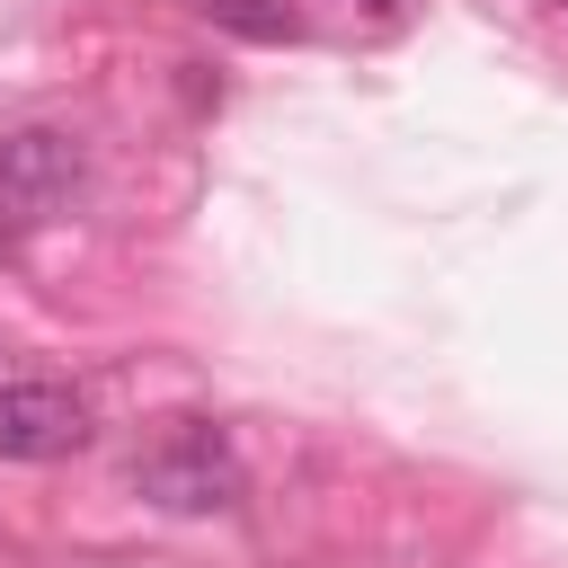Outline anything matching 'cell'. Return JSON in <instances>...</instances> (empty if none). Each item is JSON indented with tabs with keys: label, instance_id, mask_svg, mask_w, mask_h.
Returning a JSON list of instances; mask_svg holds the SVG:
<instances>
[{
	"label": "cell",
	"instance_id": "6da1fadb",
	"mask_svg": "<svg viewBox=\"0 0 568 568\" xmlns=\"http://www.w3.org/2000/svg\"><path fill=\"white\" fill-rule=\"evenodd\" d=\"M133 497L142 506H160V515H222V506H240V488H248V470H240V453H231V435L222 426H204V417H178V426H160L142 453H133Z\"/></svg>",
	"mask_w": 568,
	"mask_h": 568
},
{
	"label": "cell",
	"instance_id": "7a4b0ae2",
	"mask_svg": "<svg viewBox=\"0 0 568 568\" xmlns=\"http://www.w3.org/2000/svg\"><path fill=\"white\" fill-rule=\"evenodd\" d=\"M80 204H89V142L71 124H9L0 133V213L62 222Z\"/></svg>",
	"mask_w": 568,
	"mask_h": 568
},
{
	"label": "cell",
	"instance_id": "3957f363",
	"mask_svg": "<svg viewBox=\"0 0 568 568\" xmlns=\"http://www.w3.org/2000/svg\"><path fill=\"white\" fill-rule=\"evenodd\" d=\"M98 435L89 399L53 373H9L0 382V462H71Z\"/></svg>",
	"mask_w": 568,
	"mask_h": 568
},
{
	"label": "cell",
	"instance_id": "277c9868",
	"mask_svg": "<svg viewBox=\"0 0 568 568\" xmlns=\"http://www.w3.org/2000/svg\"><path fill=\"white\" fill-rule=\"evenodd\" d=\"M222 36H248V44H302V9L284 0H195Z\"/></svg>",
	"mask_w": 568,
	"mask_h": 568
},
{
	"label": "cell",
	"instance_id": "5b68a950",
	"mask_svg": "<svg viewBox=\"0 0 568 568\" xmlns=\"http://www.w3.org/2000/svg\"><path fill=\"white\" fill-rule=\"evenodd\" d=\"M364 9H373V18H390V0H364Z\"/></svg>",
	"mask_w": 568,
	"mask_h": 568
}]
</instances>
